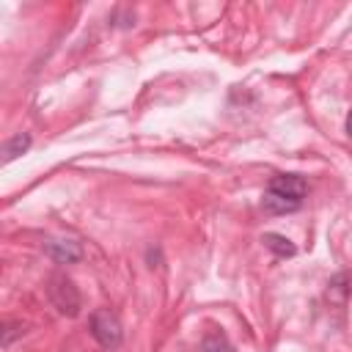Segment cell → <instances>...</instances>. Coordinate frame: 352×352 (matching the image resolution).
<instances>
[{"label":"cell","mask_w":352,"mask_h":352,"mask_svg":"<svg viewBox=\"0 0 352 352\" xmlns=\"http://www.w3.org/2000/svg\"><path fill=\"white\" fill-rule=\"evenodd\" d=\"M305 179L297 176V173H278L270 179L267 184V192L261 198V206L270 212V214H286V212H294L302 206V198H305Z\"/></svg>","instance_id":"6da1fadb"},{"label":"cell","mask_w":352,"mask_h":352,"mask_svg":"<svg viewBox=\"0 0 352 352\" xmlns=\"http://www.w3.org/2000/svg\"><path fill=\"white\" fill-rule=\"evenodd\" d=\"M47 294H50V302L58 308V314L63 316H77L80 308H82V297H80V289L74 286V280L63 272H55L50 278V286H47Z\"/></svg>","instance_id":"7a4b0ae2"},{"label":"cell","mask_w":352,"mask_h":352,"mask_svg":"<svg viewBox=\"0 0 352 352\" xmlns=\"http://www.w3.org/2000/svg\"><path fill=\"white\" fill-rule=\"evenodd\" d=\"M91 336L96 338L99 346L104 349H116L124 338V327L118 322V316L110 308H96L91 314Z\"/></svg>","instance_id":"3957f363"},{"label":"cell","mask_w":352,"mask_h":352,"mask_svg":"<svg viewBox=\"0 0 352 352\" xmlns=\"http://www.w3.org/2000/svg\"><path fill=\"white\" fill-rule=\"evenodd\" d=\"M44 253L55 261V264H74L82 258V245L74 239H47Z\"/></svg>","instance_id":"277c9868"},{"label":"cell","mask_w":352,"mask_h":352,"mask_svg":"<svg viewBox=\"0 0 352 352\" xmlns=\"http://www.w3.org/2000/svg\"><path fill=\"white\" fill-rule=\"evenodd\" d=\"M261 242H264V248H267L270 253H275L278 258H292V256L297 253V245H294L289 236L275 234V231H267V234L261 236Z\"/></svg>","instance_id":"5b68a950"},{"label":"cell","mask_w":352,"mask_h":352,"mask_svg":"<svg viewBox=\"0 0 352 352\" xmlns=\"http://www.w3.org/2000/svg\"><path fill=\"white\" fill-rule=\"evenodd\" d=\"M30 143H33L30 132H16V135H11V138L3 143V162L8 165V162H14L16 157H22V154L30 148Z\"/></svg>","instance_id":"8992f818"},{"label":"cell","mask_w":352,"mask_h":352,"mask_svg":"<svg viewBox=\"0 0 352 352\" xmlns=\"http://www.w3.org/2000/svg\"><path fill=\"white\" fill-rule=\"evenodd\" d=\"M201 352H236V349H234V344L228 341V336H226L223 330L212 327V330H206V336L201 338Z\"/></svg>","instance_id":"52a82bcc"},{"label":"cell","mask_w":352,"mask_h":352,"mask_svg":"<svg viewBox=\"0 0 352 352\" xmlns=\"http://www.w3.org/2000/svg\"><path fill=\"white\" fill-rule=\"evenodd\" d=\"M22 336V324H14V322H6V330H3V346H11V341Z\"/></svg>","instance_id":"ba28073f"},{"label":"cell","mask_w":352,"mask_h":352,"mask_svg":"<svg viewBox=\"0 0 352 352\" xmlns=\"http://www.w3.org/2000/svg\"><path fill=\"white\" fill-rule=\"evenodd\" d=\"M346 135H349V138H352V110H349V113H346Z\"/></svg>","instance_id":"9c48e42d"}]
</instances>
